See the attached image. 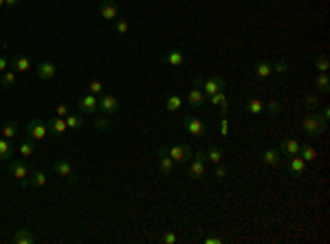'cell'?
Wrapping results in <instances>:
<instances>
[{
  "label": "cell",
  "mask_w": 330,
  "mask_h": 244,
  "mask_svg": "<svg viewBox=\"0 0 330 244\" xmlns=\"http://www.w3.org/2000/svg\"><path fill=\"white\" fill-rule=\"evenodd\" d=\"M301 128H304V132L308 134L310 139H317L319 134H324V130H326V121H324L322 117L313 110V112H308V115L304 117V121H301Z\"/></svg>",
  "instance_id": "cell-1"
},
{
  "label": "cell",
  "mask_w": 330,
  "mask_h": 244,
  "mask_svg": "<svg viewBox=\"0 0 330 244\" xmlns=\"http://www.w3.org/2000/svg\"><path fill=\"white\" fill-rule=\"evenodd\" d=\"M9 170H11V174L18 178V181H20V185L25 187H29V176H31V167L27 165L25 161H20V158H18V161H9Z\"/></svg>",
  "instance_id": "cell-2"
},
{
  "label": "cell",
  "mask_w": 330,
  "mask_h": 244,
  "mask_svg": "<svg viewBox=\"0 0 330 244\" xmlns=\"http://www.w3.org/2000/svg\"><path fill=\"white\" fill-rule=\"evenodd\" d=\"M205 174H207V156H205L202 150H198L190 161V176L192 178H202Z\"/></svg>",
  "instance_id": "cell-3"
},
{
  "label": "cell",
  "mask_w": 330,
  "mask_h": 244,
  "mask_svg": "<svg viewBox=\"0 0 330 244\" xmlns=\"http://www.w3.org/2000/svg\"><path fill=\"white\" fill-rule=\"evenodd\" d=\"M167 152H169V156H172V161H176V163H190L192 156H194V150L187 143L172 145V148H167Z\"/></svg>",
  "instance_id": "cell-4"
},
{
  "label": "cell",
  "mask_w": 330,
  "mask_h": 244,
  "mask_svg": "<svg viewBox=\"0 0 330 244\" xmlns=\"http://www.w3.org/2000/svg\"><path fill=\"white\" fill-rule=\"evenodd\" d=\"M46 134H49V125L44 123L42 119H33L27 123V137L33 141H44Z\"/></svg>",
  "instance_id": "cell-5"
},
{
  "label": "cell",
  "mask_w": 330,
  "mask_h": 244,
  "mask_svg": "<svg viewBox=\"0 0 330 244\" xmlns=\"http://www.w3.org/2000/svg\"><path fill=\"white\" fill-rule=\"evenodd\" d=\"M200 88H202V92H205V97H211L214 92H218V91L225 88V77L223 75H211V77L202 79Z\"/></svg>",
  "instance_id": "cell-6"
},
{
  "label": "cell",
  "mask_w": 330,
  "mask_h": 244,
  "mask_svg": "<svg viewBox=\"0 0 330 244\" xmlns=\"http://www.w3.org/2000/svg\"><path fill=\"white\" fill-rule=\"evenodd\" d=\"M77 108L82 115H95V112L99 110V97L93 95V92H88V95L79 97L77 99Z\"/></svg>",
  "instance_id": "cell-7"
},
{
  "label": "cell",
  "mask_w": 330,
  "mask_h": 244,
  "mask_svg": "<svg viewBox=\"0 0 330 244\" xmlns=\"http://www.w3.org/2000/svg\"><path fill=\"white\" fill-rule=\"evenodd\" d=\"M119 99H117L115 95H108V92H103L101 97H99V110H101V115H115V112H119Z\"/></svg>",
  "instance_id": "cell-8"
},
{
  "label": "cell",
  "mask_w": 330,
  "mask_h": 244,
  "mask_svg": "<svg viewBox=\"0 0 330 244\" xmlns=\"http://www.w3.org/2000/svg\"><path fill=\"white\" fill-rule=\"evenodd\" d=\"M99 16L106 22H115L117 18H119V7H117L112 0H101V2H99Z\"/></svg>",
  "instance_id": "cell-9"
},
{
  "label": "cell",
  "mask_w": 330,
  "mask_h": 244,
  "mask_svg": "<svg viewBox=\"0 0 330 244\" xmlns=\"http://www.w3.org/2000/svg\"><path fill=\"white\" fill-rule=\"evenodd\" d=\"M183 128H185L192 137H202V134H205V125H202V121L196 119V117H192V115L183 117Z\"/></svg>",
  "instance_id": "cell-10"
},
{
  "label": "cell",
  "mask_w": 330,
  "mask_h": 244,
  "mask_svg": "<svg viewBox=\"0 0 330 244\" xmlns=\"http://www.w3.org/2000/svg\"><path fill=\"white\" fill-rule=\"evenodd\" d=\"M53 170L58 172V176L66 178V181H70V183H77V176H75L73 167H70V163L64 161V158H55V161H53Z\"/></svg>",
  "instance_id": "cell-11"
},
{
  "label": "cell",
  "mask_w": 330,
  "mask_h": 244,
  "mask_svg": "<svg viewBox=\"0 0 330 244\" xmlns=\"http://www.w3.org/2000/svg\"><path fill=\"white\" fill-rule=\"evenodd\" d=\"M9 66L11 70H18V73H29L31 70V60L22 53H13L11 60H9Z\"/></svg>",
  "instance_id": "cell-12"
},
{
  "label": "cell",
  "mask_w": 330,
  "mask_h": 244,
  "mask_svg": "<svg viewBox=\"0 0 330 244\" xmlns=\"http://www.w3.org/2000/svg\"><path fill=\"white\" fill-rule=\"evenodd\" d=\"M159 170L165 176H172V172H174V161L169 156L167 148H159Z\"/></svg>",
  "instance_id": "cell-13"
},
{
  "label": "cell",
  "mask_w": 330,
  "mask_h": 244,
  "mask_svg": "<svg viewBox=\"0 0 330 244\" xmlns=\"http://www.w3.org/2000/svg\"><path fill=\"white\" fill-rule=\"evenodd\" d=\"M205 104H207V97H205V92H202V88L200 86H194L190 91V95H187V106L200 110V108H205Z\"/></svg>",
  "instance_id": "cell-14"
},
{
  "label": "cell",
  "mask_w": 330,
  "mask_h": 244,
  "mask_svg": "<svg viewBox=\"0 0 330 244\" xmlns=\"http://www.w3.org/2000/svg\"><path fill=\"white\" fill-rule=\"evenodd\" d=\"M277 150H280L282 156H295L297 152H299V141L297 139H282L280 145H277Z\"/></svg>",
  "instance_id": "cell-15"
},
{
  "label": "cell",
  "mask_w": 330,
  "mask_h": 244,
  "mask_svg": "<svg viewBox=\"0 0 330 244\" xmlns=\"http://www.w3.org/2000/svg\"><path fill=\"white\" fill-rule=\"evenodd\" d=\"M35 73L40 79H44V82H49V79L55 77V73H58V68H55L53 62H49V60H44V62H40L35 66Z\"/></svg>",
  "instance_id": "cell-16"
},
{
  "label": "cell",
  "mask_w": 330,
  "mask_h": 244,
  "mask_svg": "<svg viewBox=\"0 0 330 244\" xmlns=\"http://www.w3.org/2000/svg\"><path fill=\"white\" fill-rule=\"evenodd\" d=\"M46 125H49V132H53L55 137H62L66 130H68V128H66V119H64V117H58V115L51 117V119L46 121Z\"/></svg>",
  "instance_id": "cell-17"
},
{
  "label": "cell",
  "mask_w": 330,
  "mask_h": 244,
  "mask_svg": "<svg viewBox=\"0 0 330 244\" xmlns=\"http://www.w3.org/2000/svg\"><path fill=\"white\" fill-rule=\"evenodd\" d=\"M163 58H165V62H167L169 66H174V68L183 66V62H185V55H183L181 49H167Z\"/></svg>",
  "instance_id": "cell-18"
},
{
  "label": "cell",
  "mask_w": 330,
  "mask_h": 244,
  "mask_svg": "<svg viewBox=\"0 0 330 244\" xmlns=\"http://www.w3.org/2000/svg\"><path fill=\"white\" fill-rule=\"evenodd\" d=\"M289 172L293 176H301L306 172V161L299 156V154H295V156H291V161H289Z\"/></svg>",
  "instance_id": "cell-19"
},
{
  "label": "cell",
  "mask_w": 330,
  "mask_h": 244,
  "mask_svg": "<svg viewBox=\"0 0 330 244\" xmlns=\"http://www.w3.org/2000/svg\"><path fill=\"white\" fill-rule=\"evenodd\" d=\"M64 119H66V128H68V130H82L84 123H86V119H84L82 112H79V115H73V112H68Z\"/></svg>",
  "instance_id": "cell-20"
},
{
  "label": "cell",
  "mask_w": 330,
  "mask_h": 244,
  "mask_svg": "<svg viewBox=\"0 0 330 244\" xmlns=\"http://www.w3.org/2000/svg\"><path fill=\"white\" fill-rule=\"evenodd\" d=\"M11 240L16 242V244H33V242H35V236H33V233L29 231V229H25V227H22V229H18V231L13 233V238H11Z\"/></svg>",
  "instance_id": "cell-21"
},
{
  "label": "cell",
  "mask_w": 330,
  "mask_h": 244,
  "mask_svg": "<svg viewBox=\"0 0 330 244\" xmlns=\"http://www.w3.org/2000/svg\"><path fill=\"white\" fill-rule=\"evenodd\" d=\"M13 156V145L9 143V139H0V163H9Z\"/></svg>",
  "instance_id": "cell-22"
},
{
  "label": "cell",
  "mask_w": 330,
  "mask_h": 244,
  "mask_svg": "<svg viewBox=\"0 0 330 244\" xmlns=\"http://www.w3.org/2000/svg\"><path fill=\"white\" fill-rule=\"evenodd\" d=\"M18 152H20L22 158H29L33 156V152H35V141L27 137L25 141H20V145H18Z\"/></svg>",
  "instance_id": "cell-23"
},
{
  "label": "cell",
  "mask_w": 330,
  "mask_h": 244,
  "mask_svg": "<svg viewBox=\"0 0 330 244\" xmlns=\"http://www.w3.org/2000/svg\"><path fill=\"white\" fill-rule=\"evenodd\" d=\"M297 154H299L306 163L317 161V150H315L313 145H308V143H299V152H297Z\"/></svg>",
  "instance_id": "cell-24"
},
{
  "label": "cell",
  "mask_w": 330,
  "mask_h": 244,
  "mask_svg": "<svg viewBox=\"0 0 330 244\" xmlns=\"http://www.w3.org/2000/svg\"><path fill=\"white\" fill-rule=\"evenodd\" d=\"M262 161L266 163V165H280V163H282V154H280V150H277V148L266 150V152L262 154Z\"/></svg>",
  "instance_id": "cell-25"
},
{
  "label": "cell",
  "mask_w": 330,
  "mask_h": 244,
  "mask_svg": "<svg viewBox=\"0 0 330 244\" xmlns=\"http://www.w3.org/2000/svg\"><path fill=\"white\" fill-rule=\"evenodd\" d=\"M253 75H256L258 79H268L273 75V68L268 62H258L256 68H253Z\"/></svg>",
  "instance_id": "cell-26"
},
{
  "label": "cell",
  "mask_w": 330,
  "mask_h": 244,
  "mask_svg": "<svg viewBox=\"0 0 330 244\" xmlns=\"http://www.w3.org/2000/svg\"><path fill=\"white\" fill-rule=\"evenodd\" d=\"M205 156H207V163H211V165H218V163L223 161V148H218V145H211V148L205 152Z\"/></svg>",
  "instance_id": "cell-27"
},
{
  "label": "cell",
  "mask_w": 330,
  "mask_h": 244,
  "mask_svg": "<svg viewBox=\"0 0 330 244\" xmlns=\"http://www.w3.org/2000/svg\"><path fill=\"white\" fill-rule=\"evenodd\" d=\"M44 185H46V174H44V172H40V170L31 172V176H29V187H44Z\"/></svg>",
  "instance_id": "cell-28"
},
{
  "label": "cell",
  "mask_w": 330,
  "mask_h": 244,
  "mask_svg": "<svg viewBox=\"0 0 330 244\" xmlns=\"http://www.w3.org/2000/svg\"><path fill=\"white\" fill-rule=\"evenodd\" d=\"M2 137L9 139V141L18 137V123H16V121H7V123L2 125Z\"/></svg>",
  "instance_id": "cell-29"
},
{
  "label": "cell",
  "mask_w": 330,
  "mask_h": 244,
  "mask_svg": "<svg viewBox=\"0 0 330 244\" xmlns=\"http://www.w3.org/2000/svg\"><path fill=\"white\" fill-rule=\"evenodd\" d=\"M165 108H167L169 112H176V110H181L183 108V99L178 95H169L167 99H165Z\"/></svg>",
  "instance_id": "cell-30"
},
{
  "label": "cell",
  "mask_w": 330,
  "mask_h": 244,
  "mask_svg": "<svg viewBox=\"0 0 330 244\" xmlns=\"http://www.w3.org/2000/svg\"><path fill=\"white\" fill-rule=\"evenodd\" d=\"M315 86H317V91H322V92H328V91H330L328 73H317V77H315Z\"/></svg>",
  "instance_id": "cell-31"
},
{
  "label": "cell",
  "mask_w": 330,
  "mask_h": 244,
  "mask_svg": "<svg viewBox=\"0 0 330 244\" xmlns=\"http://www.w3.org/2000/svg\"><path fill=\"white\" fill-rule=\"evenodd\" d=\"M313 64H315V68H317L319 73H328V68H330L328 55H317V58L313 60Z\"/></svg>",
  "instance_id": "cell-32"
},
{
  "label": "cell",
  "mask_w": 330,
  "mask_h": 244,
  "mask_svg": "<svg viewBox=\"0 0 330 244\" xmlns=\"http://www.w3.org/2000/svg\"><path fill=\"white\" fill-rule=\"evenodd\" d=\"M207 99L211 101V106H225V104H229L227 101V92H225V88L223 91H218V92H214L211 97H207Z\"/></svg>",
  "instance_id": "cell-33"
},
{
  "label": "cell",
  "mask_w": 330,
  "mask_h": 244,
  "mask_svg": "<svg viewBox=\"0 0 330 244\" xmlns=\"http://www.w3.org/2000/svg\"><path fill=\"white\" fill-rule=\"evenodd\" d=\"M112 25H115V33H119V35H126L130 31V22L126 18H117Z\"/></svg>",
  "instance_id": "cell-34"
},
{
  "label": "cell",
  "mask_w": 330,
  "mask_h": 244,
  "mask_svg": "<svg viewBox=\"0 0 330 244\" xmlns=\"http://www.w3.org/2000/svg\"><path fill=\"white\" fill-rule=\"evenodd\" d=\"M247 112H251V115H260V112H264V101L262 99H249L247 101Z\"/></svg>",
  "instance_id": "cell-35"
},
{
  "label": "cell",
  "mask_w": 330,
  "mask_h": 244,
  "mask_svg": "<svg viewBox=\"0 0 330 244\" xmlns=\"http://www.w3.org/2000/svg\"><path fill=\"white\" fill-rule=\"evenodd\" d=\"M93 125H95V130L103 132V130L110 128V119H108V115H101V117H97V119L93 121Z\"/></svg>",
  "instance_id": "cell-36"
},
{
  "label": "cell",
  "mask_w": 330,
  "mask_h": 244,
  "mask_svg": "<svg viewBox=\"0 0 330 244\" xmlns=\"http://www.w3.org/2000/svg\"><path fill=\"white\" fill-rule=\"evenodd\" d=\"M13 82H16V70H4V73H2V86L11 88Z\"/></svg>",
  "instance_id": "cell-37"
},
{
  "label": "cell",
  "mask_w": 330,
  "mask_h": 244,
  "mask_svg": "<svg viewBox=\"0 0 330 244\" xmlns=\"http://www.w3.org/2000/svg\"><path fill=\"white\" fill-rule=\"evenodd\" d=\"M304 106H306V110H308V112L317 110V108H319L317 97H315V95H306V97H304Z\"/></svg>",
  "instance_id": "cell-38"
},
{
  "label": "cell",
  "mask_w": 330,
  "mask_h": 244,
  "mask_svg": "<svg viewBox=\"0 0 330 244\" xmlns=\"http://www.w3.org/2000/svg\"><path fill=\"white\" fill-rule=\"evenodd\" d=\"M271 68H273V73H286V70H289V62H286V60H275V62L271 64Z\"/></svg>",
  "instance_id": "cell-39"
},
{
  "label": "cell",
  "mask_w": 330,
  "mask_h": 244,
  "mask_svg": "<svg viewBox=\"0 0 330 244\" xmlns=\"http://www.w3.org/2000/svg\"><path fill=\"white\" fill-rule=\"evenodd\" d=\"M88 92H93V95H103V84L99 82V79H93V82L88 84Z\"/></svg>",
  "instance_id": "cell-40"
},
{
  "label": "cell",
  "mask_w": 330,
  "mask_h": 244,
  "mask_svg": "<svg viewBox=\"0 0 330 244\" xmlns=\"http://www.w3.org/2000/svg\"><path fill=\"white\" fill-rule=\"evenodd\" d=\"M264 110H266L268 115H273V117H275L277 112H280V104H277V99H271V101H266V104H264Z\"/></svg>",
  "instance_id": "cell-41"
},
{
  "label": "cell",
  "mask_w": 330,
  "mask_h": 244,
  "mask_svg": "<svg viewBox=\"0 0 330 244\" xmlns=\"http://www.w3.org/2000/svg\"><path fill=\"white\" fill-rule=\"evenodd\" d=\"M159 242H163V244H174L176 242V233H172V231H165L159 236Z\"/></svg>",
  "instance_id": "cell-42"
},
{
  "label": "cell",
  "mask_w": 330,
  "mask_h": 244,
  "mask_svg": "<svg viewBox=\"0 0 330 244\" xmlns=\"http://www.w3.org/2000/svg\"><path fill=\"white\" fill-rule=\"evenodd\" d=\"M220 134H223V139L229 137V119L227 117H220Z\"/></svg>",
  "instance_id": "cell-43"
},
{
  "label": "cell",
  "mask_w": 330,
  "mask_h": 244,
  "mask_svg": "<svg viewBox=\"0 0 330 244\" xmlns=\"http://www.w3.org/2000/svg\"><path fill=\"white\" fill-rule=\"evenodd\" d=\"M227 174H229V167L227 165H216V172H214V176L216 178H227Z\"/></svg>",
  "instance_id": "cell-44"
},
{
  "label": "cell",
  "mask_w": 330,
  "mask_h": 244,
  "mask_svg": "<svg viewBox=\"0 0 330 244\" xmlns=\"http://www.w3.org/2000/svg\"><path fill=\"white\" fill-rule=\"evenodd\" d=\"M68 112H70L68 104H58V106H55V115H58V117H66Z\"/></svg>",
  "instance_id": "cell-45"
},
{
  "label": "cell",
  "mask_w": 330,
  "mask_h": 244,
  "mask_svg": "<svg viewBox=\"0 0 330 244\" xmlns=\"http://www.w3.org/2000/svg\"><path fill=\"white\" fill-rule=\"evenodd\" d=\"M319 117H322V119H324V121H326V123H328V117H330V108H328V106H324V108H322V112H319Z\"/></svg>",
  "instance_id": "cell-46"
},
{
  "label": "cell",
  "mask_w": 330,
  "mask_h": 244,
  "mask_svg": "<svg viewBox=\"0 0 330 244\" xmlns=\"http://www.w3.org/2000/svg\"><path fill=\"white\" fill-rule=\"evenodd\" d=\"M7 66H9V60L0 55V73H4V70H7Z\"/></svg>",
  "instance_id": "cell-47"
},
{
  "label": "cell",
  "mask_w": 330,
  "mask_h": 244,
  "mask_svg": "<svg viewBox=\"0 0 330 244\" xmlns=\"http://www.w3.org/2000/svg\"><path fill=\"white\" fill-rule=\"evenodd\" d=\"M202 242H205V244H223V240H220V238H205Z\"/></svg>",
  "instance_id": "cell-48"
},
{
  "label": "cell",
  "mask_w": 330,
  "mask_h": 244,
  "mask_svg": "<svg viewBox=\"0 0 330 244\" xmlns=\"http://www.w3.org/2000/svg\"><path fill=\"white\" fill-rule=\"evenodd\" d=\"M16 4H20V0H4V7H16Z\"/></svg>",
  "instance_id": "cell-49"
},
{
  "label": "cell",
  "mask_w": 330,
  "mask_h": 244,
  "mask_svg": "<svg viewBox=\"0 0 330 244\" xmlns=\"http://www.w3.org/2000/svg\"><path fill=\"white\" fill-rule=\"evenodd\" d=\"M0 7H4V0H0Z\"/></svg>",
  "instance_id": "cell-50"
}]
</instances>
